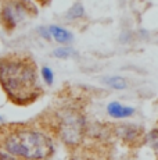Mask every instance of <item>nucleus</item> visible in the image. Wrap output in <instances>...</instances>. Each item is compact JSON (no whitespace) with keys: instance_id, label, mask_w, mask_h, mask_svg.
I'll return each instance as SVG.
<instances>
[{"instance_id":"nucleus-1","label":"nucleus","mask_w":158,"mask_h":160,"mask_svg":"<svg viewBox=\"0 0 158 160\" xmlns=\"http://www.w3.org/2000/svg\"><path fill=\"white\" fill-rule=\"evenodd\" d=\"M0 88L10 103L26 107L43 95L39 70L28 52L14 50L0 56Z\"/></svg>"},{"instance_id":"nucleus-5","label":"nucleus","mask_w":158,"mask_h":160,"mask_svg":"<svg viewBox=\"0 0 158 160\" xmlns=\"http://www.w3.org/2000/svg\"><path fill=\"white\" fill-rule=\"evenodd\" d=\"M49 31H50V32L54 35V38H56L58 42H61V43H68V42L72 41V35L68 32V31H65L63 28H58V27H50Z\"/></svg>"},{"instance_id":"nucleus-7","label":"nucleus","mask_w":158,"mask_h":160,"mask_svg":"<svg viewBox=\"0 0 158 160\" xmlns=\"http://www.w3.org/2000/svg\"><path fill=\"white\" fill-rule=\"evenodd\" d=\"M148 143L154 148V149H158V128L153 130L148 135Z\"/></svg>"},{"instance_id":"nucleus-12","label":"nucleus","mask_w":158,"mask_h":160,"mask_svg":"<svg viewBox=\"0 0 158 160\" xmlns=\"http://www.w3.org/2000/svg\"><path fill=\"white\" fill-rule=\"evenodd\" d=\"M157 128H158V127H157Z\"/></svg>"},{"instance_id":"nucleus-6","label":"nucleus","mask_w":158,"mask_h":160,"mask_svg":"<svg viewBox=\"0 0 158 160\" xmlns=\"http://www.w3.org/2000/svg\"><path fill=\"white\" fill-rule=\"evenodd\" d=\"M107 82L111 85V87H114V88H118V89H122V88H125L126 87V84H125V79H122V78H110V79H107Z\"/></svg>"},{"instance_id":"nucleus-8","label":"nucleus","mask_w":158,"mask_h":160,"mask_svg":"<svg viewBox=\"0 0 158 160\" xmlns=\"http://www.w3.org/2000/svg\"><path fill=\"white\" fill-rule=\"evenodd\" d=\"M69 15H71V18H78V17H82V15H83V7H82L81 4L74 6V7L71 8V11H69Z\"/></svg>"},{"instance_id":"nucleus-3","label":"nucleus","mask_w":158,"mask_h":160,"mask_svg":"<svg viewBox=\"0 0 158 160\" xmlns=\"http://www.w3.org/2000/svg\"><path fill=\"white\" fill-rule=\"evenodd\" d=\"M38 10L29 0H0V25L6 32H13L26 18H33Z\"/></svg>"},{"instance_id":"nucleus-2","label":"nucleus","mask_w":158,"mask_h":160,"mask_svg":"<svg viewBox=\"0 0 158 160\" xmlns=\"http://www.w3.org/2000/svg\"><path fill=\"white\" fill-rule=\"evenodd\" d=\"M0 149L11 159H49L54 146L36 122H6L0 125Z\"/></svg>"},{"instance_id":"nucleus-9","label":"nucleus","mask_w":158,"mask_h":160,"mask_svg":"<svg viewBox=\"0 0 158 160\" xmlns=\"http://www.w3.org/2000/svg\"><path fill=\"white\" fill-rule=\"evenodd\" d=\"M72 52L69 49H58V50H56V56H58V57H67Z\"/></svg>"},{"instance_id":"nucleus-4","label":"nucleus","mask_w":158,"mask_h":160,"mask_svg":"<svg viewBox=\"0 0 158 160\" xmlns=\"http://www.w3.org/2000/svg\"><path fill=\"white\" fill-rule=\"evenodd\" d=\"M108 113L112 117H117V118H122V117H128L130 114H133V109L130 107H125L119 103H111L108 106Z\"/></svg>"},{"instance_id":"nucleus-10","label":"nucleus","mask_w":158,"mask_h":160,"mask_svg":"<svg viewBox=\"0 0 158 160\" xmlns=\"http://www.w3.org/2000/svg\"><path fill=\"white\" fill-rule=\"evenodd\" d=\"M43 75H44V78H46V81L50 84L51 82V74H50V71H49L47 68H43Z\"/></svg>"},{"instance_id":"nucleus-11","label":"nucleus","mask_w":158,"mask_h":160,"mask_svg":"<svg viewBox=\"0 0 158 160\" xmlns=\"http://www.w3.org/2000/svg\"><path fill=\"white\" fill-rule=\"evenodd\" d=\"M0 159H11V158L7 155V153H4L2 149H0Z\"/></svg>"}]
</instances>
